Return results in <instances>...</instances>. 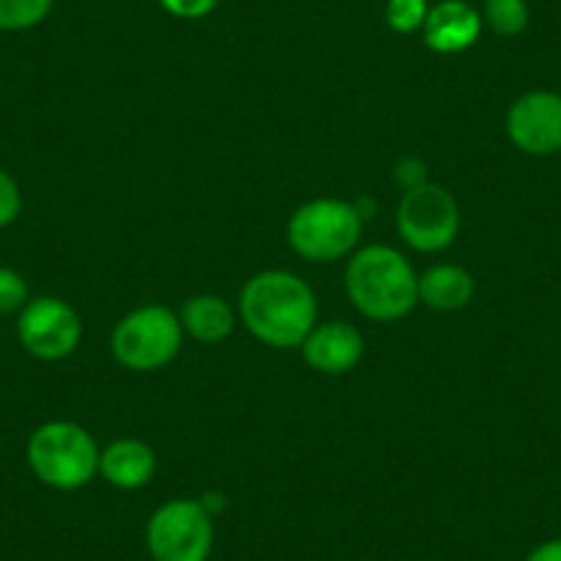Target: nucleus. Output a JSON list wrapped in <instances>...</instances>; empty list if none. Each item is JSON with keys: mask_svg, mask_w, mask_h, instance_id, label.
<instances>
[{"mask_svg": "<svg viewBox=\"0 0 561 561\" xmlns=\"http://www.w3.org/2000/svg\"><path fill=\"white\" fill-rule=\"evenodd\" d=\"M111 347L124 369L158 371L180 353L182 322L165 306H140L118 322Z\"/></svg>", "mask_w": 561, "mask_h": 561, "instance_id": "nucleus-5", "label": "nucleus"}, {"mask_svg": "<svg viewBox=\"0 0 561 561\" xmlns=\"http://www.w3.org/2000/svg\"><path fill=\"white\" fill-rule=\"evenodd\" d=\"M393 176H397V182L402 185V191H413V187H421V185H427V182H430L427 180V165H424V160H419V158L399 160Z\"/></svg>", "mask_w": 561, "mask_h": 561, "instance_id": "nucleus-21", "label": "nucleus"}, {"mask_svg": "<svg viewBox=\"0 0 561 561\" xmlns=\"http://www.w3.org/2000/svg\"><path fill=\"white\" fill-rule=\"evenodd\" d=\"M484 23L499 36H517L528 28L526 0H484Z\"/></svg>", "mask_w": 561, "mask_h": 561, "instance_id": "nucleus-15", "label": "nucleus"}, {"mask_svg": "<svg viewBox=\"0 0 561 561\" xmlns=\"http://www.w3.org/2000/svg\"><path fill=\"white\" fill-rule=\"evenodd\" d=\"M53 0H0V31H28L50 14Z\"/></svg>", "mask_w": 561, "mask_h": 561, "instance_id": "nucleus-16", "label": "nucleus"}, {"mask_svg": "<svg viewBox=\"0 0 561 561\" xmlns=\"http://www.w3.org/2000/svg\"><path fill=\"white\" fill-rule=\"evenodd\" d=\"M160 7L180 20H202L215 12L218 0H160Z\"/></svg>", "mask_w": 561, "mask_h": 561, "instance_id": "nucleus-20", "label": "nucleus"}, {"mask_svg": "<svg viewBox=\"0 0 561 561\" xmlns=\"http://www.w3.org/2000/svg\"><path fill=\"white\" fill-rule=\"evenodd\" d=\"M28 466L53 490H80L100 473V449L75 421H47L31 435Z\"/></svg>", "mask_w": 561, "mask_h": 561, "instance_id": "nucleus-3", "label": "nucleus"}, {"mask_svg": "<svg viewBox=\"0 0 561 561\" xmlns=\"http://www.w3.org/2000/svg\"><path fill=\"white\" fill-rule=\"evenodd\" d=\"M526 561H561V539H550V542L539 545L537 550L528 553Z\"/></svg>", "mask_w": 561, "mask_h": 561, "instance_id": "nucleus-22", "label": "nucleus"}, {"mask_svg": "<svg viewBox=\"0 0 561 561\" xmlns=\"http://www.w3.org/2000/svg\"><path fill=\"white\" fill-rule=\"evenodd\" d=\"M421 31L430 50L451 56V53H466L468 47L477 45L482 34V18L466 0H444L430 9L427 23Z\"/></svg>", "mask_w": 561, "mask_h": 561, "instance_id": "nucleus-11", "label": "nucleus"}, {"mask_svg": "<svg viewBox=\"0 0 561 561\" xmlns=\"http://www.w3.org/2000/svg\"><path fill=\"white\" fill-rule=\"evenodd\" d=\"M360 215L339 198H314L293 213L287 240L295 253L309 262H336L360 240Z\"/></svg>", "mask_w": 561, "mask_h": 561, "instance_id": "nucleus-4", "label": "nucleus"}, {"mask_svg": "<svg viewBox=\"0 0 561 561\" xmlns=\"http://www.w3.org/2000/svg\"><path fill=\"white\" fill-rule=\"evenodd\" d=\"M158 457L152 446L138 438L113 440L100 451V473L118 490H138L152 482Z\"/></svg>", "mask_w": 561, "mask_h": 561, "instance_id": "nucleus-12", "label": "nucleus"}, {"mask_svg": "<svg viewBox=\"0 0 561 561\" xmlns=\"http://www.w3.org/2000/svg\"><path fill=\"white\" fill-rule=\"evenodd\" d=\"M213 545V515L202 501H169L147 526V548L154 561H207Z\"/></svg>", "mask_w": 561, "mask_h": 561, "instance_id": "nucleus-6", "label": "nucleus"}, {"mask_svg": "<svg viewBox=\"0 0 561 561\" xmlns=\"http://www.w3.org/2000/svg\"><path fill=\"white\" fill-rule=\"evenodd\" d=\"M427 14H430L427 0H388L386 23L391 25L397 34H413V31L424 28Z\"/></svg>", "mask_w": 561, "mask_h": 561, "instance_id": "nucleus-17", "label": "nucleus"}, {"mask_svg": "<svg viewBox=\"0 0 561 561\" xmlns=\"http://www.w3.org/2000/svg\"><path fill=\"white\" fill-rule=\"evenodd\" d=\"M18 336L25 353L39 360H61L78 350L83 322L78 311L61 298H34L18 320Z\"/></svg>", "mask_w": 561, "mask_h": 561, "instance_id": "nucleus-8", "label": "nucleus"}, {"mask_svg": "<svg viewBox=\"0 0 561 561\" xmlns=\"http://www.w3.org/2000/svg\"><path fill=\"white\" fill-rule=\"evenodd\" d=\"M402 240L421 253L444 251L460 231V207L446 187L427 185L404 191L397 209Z\"/></svg>", "mask_w": 561, "mask_h": 561, "instance_id": "nucleus-7", "label": "nucleus"}, {"mask_svg": "<svg viewBox=\"0 0 561 561\" xmlns=\"http://www.w3.org/2000/svg\"><path fill=\"white\" fill-rule=\"evenodd\" d=\"M344 287L355 309L377 322L402 320L419 304V275L388 245L360 248L350 259Z\"/></svg>", "mask_w": 561, "mask_h": 561, "instance_id": "nucleus-2", "label": "nucleus"}, {"mask_svg": "<svg viewBox=\"0 0 561 561\" xmlns=\"http://www.w3.org/2000/svg\"><path fill=\"white\" fill-rule=\"evenodd\" d=\"M506 133L520 152L545 158L561 152V96L528 91L506 113Z\"/></svg>", "mask_w": 561, "mask_h": 561, "instance_id": "nucleus-9", "label": "nucleus"}, {"mask_svg": "<svg viewBox=\"0 0 561 561\" xmlns=\"http://www.w3.org/2000/svg\"><path fill=\"white\" fill-rule=\"evenodd\" d=\"M477 284L457 264H435L419 278V300L435 311H460L471 304Z\"/></svg>", "mask_w": 561, "mask_h": 561, "instance_id": "nucleus-13", "label": "nucleus"}, {"mask_svg": "<svg viewBox=\"0 0 561 561\" xmlns=\"http://www.w3.org/2000/svg\"><path fill=\"white\" fill-rule=\"evenodd\" d=\"M182 331L202 344H218L234 331V309L218 295H196L182 306Z\"/></svg>", "mask_w": 561, "mask_h": 561, "instance_id": "nucleus-14", "label": "nucleus"}, {"mask_svg": "<svg viewBox=\"0 0 561 561\" xmlns=\"http://www.w3.org/2000/svg\"><path fill=\"white\" fill-rule=\"evenodd\" d=\"M242 325L278 350L306 342L317 325V298L306 280L287 270H264L253 275L240 295Z\"/></svg>", "mask_w": 561, "mask_h": 561, "instance_id": "nucleus-1", "label": "nucleus"}, {"mask_svg": "<svg viewBox=\"0 0 561 561\" xmlns=\"http://www.w3.org/2000/svg\"><path fill=\"white\" fill-rule=\"evenodd\" d=\"M23 209V193H20L18 182L12 180V174L0 169V229L9 224H14Z\"/></svg>", "mask_w": 561, "mask_h": 561, "instance_id": "nucleus-19", "label": "nucleus"}, {"mask_svg": "<svg viewBox=\"0 0 561 561\" xmlns=\"http://www.w3.org/2000/svg\"><path fill=\"white\" fill-rule=\"evenodd\" d=\"M304 347L306 364L322 375H344L353 371L364 358V336L347 322H325L314 325L306 336Z\"/></svg>", "mask_w": 561, "mask_h": 561, "instance_id": "nucleus-10", "label": "nucleus"}, {"mask_svg": "<svg viewBox=\"0 0 561 561\" xmlns=\"http://www.w3.org/2000/svg\"><path fill=\"white\" fill-rule=\"evenodd\" d=\"M28 300V280L18 270L0 267V317L20 314Z\"/></svg>", "mask_w": 561, "mask_h": 561, "instance_id": "nucleus-18", "label": "nucleus"}]
</instances>
